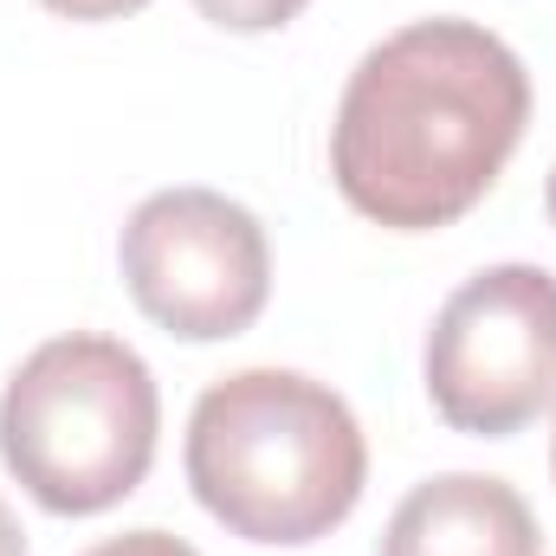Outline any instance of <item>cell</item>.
<instances>
[{
    "label": "cell",
    "mask_w": 556,
    "mask_h": 556,
    "mask_svg": "<svg viewBox=\"0 0 556 556\" xmlns=\"http://www.w3.org/2000/svg\"><path fill=\"white\" fill-rule=\"evenodd\" d=\"M369 479L350 402L298 369H240L188 420V485L247 544L330 538Z\"/></svg>",
    "instance_id": "7a4b0ae2"
},
{
    "label": "cell",
    "mask_w": 556,
    "mask_h": 556,
    "mask_svg": "<svg viewBox=\"0 0 556 556\" xmlns=\"http://www.w3.org/2000/svg\"><path fill=\"white\" fill-rule=\"evenodd\" d=\"M39 7H52L65 20H124V13H137L149 0H39Z\"/></svg>",
    "instance_id": "9c48e42d"
},
{
    "label": "cell",
    "mask_w": 556,
    "mask_h": 556,
    "mask_svg": "<svg viewBox=\"0 0 556 556\" xmlns=\"http://www.w3.org/2000/svg\"><path fill=\"white\" fill-rule=\"evenodd\" d=\"M124 278L149 324L188 343L253 330L273 291L266 227L214 188H162L124 227Z\"/></svg>",
    "instance_id": "5b68a950"
},
{
    "label": "cell",
    "mask_w": 556,
    "mask_h": 556,
    "mask_svg": "<svg viewBox=\"0 0 556 556\" xmlns=\"http://www.w3.org/2000/svg\"><path fill=\"white\" fill-rule=\"evenodd\" d=\"M194 7H201V20H214L227 33H273L304 13V0H194Z\"/></svg>",
    "instance_id": "52a82bcc"
},
{
    "label": "cell",
    "mask_w": 556,
    "mask_h": 556,
    "mask_svg": "<svg viewBox=\"0 0 556 556\" xmlns=\"http://www.w3.org/2000/svg\"><path fill=\"white\" fill-rule=\"evenodd\" d=\"M525 124L531 78L498 33L472 20H415L350 72L330 175L356 214L395 233H433L485 201Z\"/></svg>",
    "instance_id": "6da1fadb"
},
{
    "label": "cell",
    "mask_w": 556,
    "mask_h": 556,
    "mask_svg": "<svg viewBox=\"0 0 556 556\" xmlns=\"http://www.w3.org/2000/svg\"><path fill=\"white\" fill-rule=\"evenodd\" d=\"M551 466H556V440H551Z\"/></svg>",
    "instance_id": "7c38bea8"
},
{
    "label": "cell",
    "mask_w": 556,
    "mask_h": 556,
    "mask_svg": "<svg viewBox=\"0 0 556 556\" xmlns=\"http://www.w3.org/2000/svg\"><path fill=\"white\" fill-rule=\"evenodd\" d=\"M538 544L525 492L485 472H440L415 485L382 531V556H538Z\"/></svg>",
    "instance_id": "8992f818"
},
{
    "label": "cell",
    "mask_w": 556,
    "mask_h": 556,
    "mask_svg": "<svg viewBox=\"0 0 556 556\" xmlns=\"http://www.w3.org/2000/svg\"><path fill=\"white\" fill-rule=\"evenodd\" d=\"M162 433L155 376L124 337L39 343L0 395V459L59 518L111 511L149 479Z\"/></svg>",
    "instance_id": "3957f363"
},
{
    "label": "cell",
    "mask_w": 556,
    "mask_h": 556,
    "mask_svg": "<svg viewBox=\"0 0 556 556\" xmlns=\"http://www.w3.org/2000/svg\"><path fill=\"white\" fill-rule=\"evenodd\" d=\"M0 556H26V531H20V518L0 505Z\"/></svg>",
    "instance_id": "30bf717a"
},
{
    "label": "cell",
    "mask_w": 556,
    "mask_h": 556,
    "mask_svg": "<svg viewBox=\"0 0 556 556\" xmlns=\"http://www.w3.org/2000/svg\"><path fill=\"white\" fill-rule=\"evenodd\" d=\"M85 556H201L194 544H181L175 531H124V538H104L98 551Z\"/></svg>",
    "instance_id": "ba28073f"
},
{
    "label": "cell",
    "mask_w": 556,
    "mask_h": 556,
    "mask_svg": "<svg viewBox=\"0 0 556 556\" xmlns=\"http://www.w3.org/2000/svg\"><path fill=\"white\" fill-rule=\"evenodd\" d=\"M544 201H551V220H556V168H551V194H544Z\"/></svg>",
    "instance_id": "8fae6325"
},
{
    "label": "cell",
    "mask_w": 556,
    "mask_h": 556,
    "mask_svg": "<svg viewBox=\"0 0 556 556\" xmlns=\"http://www.w3.org/2000/svg\"><path fill=\"white\" fill-rule=\"evenodd\" d=\"M427 395L459 433H518L556 402V278L485 266L427 330Z\"/></svg>",
    "instance_id": "277c9868"
}]
</instances>
